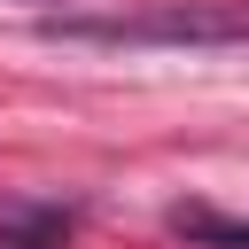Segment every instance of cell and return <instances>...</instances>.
<instances>
[{"label":"cell","mask_w":249,"mask_h":249,"mask_svg":"<svg viewBox=\"0 0 249 249\" xmlns=\"http://www.w3.org/2000/svg\"><path fill=\"white\" fill-rule=\"evenodd\" d=\"M39 39H70V47H241L249 39V8H226V0L62 8V16H39Z\"/></svg>","instance_id":"obj_1"},{"label":"cell","mask_w":249,"mask_h":249,"mask_svg":"<svg viewBox=\"0 0 249 249\" xmlns=\"http://www.w3.org/2000/svg\"><path fill=\"white\" fill-rule=\"evenodd\" d=\"M0 249H31V241H0Z\"/></svg>","instance_id":"obj_3"},{"label":"cell","mask_w":249,"mask_h":249,"mask_svg":"<svg viewBox=\"0 0 249 249\" xmlns=\"http://www.w3.org/2000/svg\"><path fill=\"white\" fill-rule=\"evenodd\" d=\"M171 233L210 241V249H249V218H218V210H171Z\"/></svg>","instance_id":"obj_2"}]
</instances>
